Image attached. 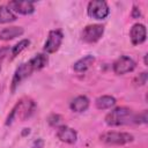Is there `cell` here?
Segmentation results:
<instances>
[{
	"label": "cell",
	"instance_id": "obj_18",
	"mask_svg": "<svg viewBox=\"0 0 148 148\" xmlns=\"http://www.w3.org/2000/svg\"><path fill=\"white\" fill-rule=\"evenodd\" d=\"M29 45H30V40H29V39H22V40H20L17 44H15V45L10 49V54H12V57L15 58V57L18 56L23 50H25Z\"/></svg>",
	"mask_w": 148,
	"mask_h": 148
},
{
	"label": "cell",
	"instance_id": "obj_12",
	"mask_svg": "<svg viewBox=\"0 0 148 148\" xmlns=\"http://www.w3.org/2000/svg\"><path fill=\"white\" fill-rule=\"evenodd\" d=\"M24 32L22 27H8L0 31V39L1 40H12L16 37L22 36Z\"/></svg>",
	"mask_w": 148,
	"mask_h": 148
},
{
	"label": "cell",
	"instance_id": "obj_17",
	"mask_svg": "<svg viewBox=\"0 0 148 148\" xmlns=\"http://www.w3.org/2000/svg\"><path fill=\"white\" fill-rule=\"evenodd\" d=\"M16 15L8 8V6H0V23H10L16 21Z\"/></svg>",
	"mask_w": 148,
	"mask_h": 148
},
{
	"label": "cell",
	"instance_id": "obj_21",
	"mask_svg": "<svg viewBox=\"0 0 148 148\" xmlns=\"http://www.w3.org/2000/svg\"><path fill=\"white\" fill-rule=\"evenodd\" d=\"M60 120H61V117H60L59 114H52V116L49 118V123H50V125H52V126L58 125V124L60 123Z\"/></svg>",
	"mask_w": 148,
	"mask_h": 148
},
{
	"label": "cell",
	"instance_id": "obj_23",
	"mask_svg": "<svg viewBox=\"0 0 148 148\" xmlns=\"http://www.w3.org/2000/svg\"><path fill=\"white\" fill-rule=\"evenodd\" d=\"M140 15H141V13H140L139 8L134 6V7H133V10H132V16H133L134 18H139V17H140Z\"/></svg>",
	"mask_w": 148,
	"mask_h": 148
},
{
	"label": "cell",
	"instance_id": "obj_2",
	"mask_svg": "<svg viewBox=\"0 0 148 148\" xmlns=\"http://www.w3.org/2000/svg\"><path fill=\"white\" fill-rule=\"evenodd\" d=\"M35 110V103L30 98H22L12 110L6 119V125H10L14 119L20 118L21 120H25L29 118Z\"/></svg>",
	"mask_w": 148,
	"mask_h": 148
},
{
	"label": "cell",
	"instance_id": "obj_22",
	"mask_svg": "<svg viewBox=\"0 0 148 148\" xmlns=\"http://www.w3.org/2000/svg\"><path fill=\"white\" fill-rule=\"evenodd\" d=\"M9 53H10V49H9L8 46L0 47V61H1L2 59H5Z\"/></svg>",
	"mask_w": 148,
	"mask_h": 148
},
{
	"label": "cell",
	"instance_id": "obj_5",
	"mask_svg": "<svg viewBox=\"0 0 148 148\" xmlns=\"http://www.w3.org/2000/svg\"><path fill=\"white\" fill-rule=\"evenodd\" d=\"M32 72H34V68L31 67V65H30L29 61H28V62H23V64H21V65L16 68L14 75H13L12 84H10V89H12V91L14 92L15 89L18 87V84H20L23 80H25L28 76H30Z\"/></svg>",
	"mask_w": 148,
	"mask_h": 148
},
{
	"label": "cell",
	"instance_id": "obj_11",
	"mask_svg": "<svg viewBox=\"0 0 148 148\" xmlns=\"http://www.w3.org/2000/svg\"><path fill=\"white\" fill-rule=\"evenodd\" d=\"M147 37V30L146 27L141 23H135L131 30H130V38L133 45H139L142 44L146 40Z\"/></svg>",
	"mask_w": 148,
	"mask_h": 148
},
{
	"label": "cell",
	"instance_id": "obj_6",
	"mask_svg": "<svg viewBox=\"0 0 148 148\" xmlns=\"http://www.w3.org/2000/svg\"><path fill=\"white\" fill-rule=\"evenodd\" d=\"M104 34V25L102 24H89L82 30V39L86 43L98 42Z\"/></svg>",
	"mask_w": 148,
	"mask_h": 148
},
{
	"label": "cell",
	"instance_id": "obj_24",
	"mask_svg": "<svg viewBox=\"0 0 148 148\" xmlns=\"http://www.w3.org/2000/svg\"><path fill=\"white\" fill-rule=\"evenodd\" d=\"M0 71H1V67H0Z\"/></svg>",
	"mask_w": 148,
	"mask_h": 148
},
{
	"label": "cell",
	"instance_id": "obj_20",
	"mask_svg": "<svg viewBox=\"0 0 148 148\" xmlns=\"http://www.w3.org/2000/svg\"><path fill=\"white\" fill-rule=\"evenodd\" d=\"M146 82H147V72H142L141 74H139V76H136L135 83L139 86H143Z\"/></svg>",
	"mask_w": 148,
	"mask_h": 148
},
{
	"label": "cell",
	"instance_id": "obj_16",
	"mask_svg": "<svg viewBox=\"0 0 148 148\" xmlns=\"http://www.w3.org/2000/svg\"><path fill=\"white\" fill-rule=\"evenodd\" d=\"M47 61H49V58L46 54L44 53H38V54H35L30 60V65L31 67L34 68V71H39L42 68H44L46 65H47Z\"/></svg>",
	"mask_w": 148,
	"mask_h": 148
},
{
	"label": "cell",
	"instance_id": "obj_3",
	"mask_svg": "<svg viewBox=\"0 0 148 148\" xmlns=\"http://www.w3.org/2000/svg\"><path fill=\"white\" fill-rule=\"evenodd\" d=\"M101 141L106 143V145H117V146H121V145H126L128 142L133 141V135L127 133V132H105L99 136Z\"/></svg>",
	"mask_w": 148,
	"mask_h": 148
},
{
	"label": "cell",
	"instance_id": "obj_10",
	"mask_svg": "<svg viewBox=\"0 0 148 148\" xmlns=\"http://www.w3.org/2000/svg\"><path fill=\"white\" fill-rule=\"evenodd\" d=\"M57 136H58V139L60 141L72 145L74 142H76L77 133H76V131L74 128H72L69 126H66V125H61L57 130Z\"/></svg>",
	"mask_w": 148,
	"mask_h": 148
},
{
	"label": "cell",
	"instance_id": "obj_13",
	"mask_svg": "<svg viewBox=\"0 0 148 148\" xmlns=\"http://www.w3.org/2000/svg\"><path fill=\"white\" fill-rule=\"evenodd\" d=\"M71 110L74 112H83L89 108V99L87 96L84 95H80L77 97H75L72 102H71Z\"/></svg>",
	"mask_w": 148,
	"mask_h": 148
},
{
	"label": "cell",
	"instance_id": "obj_8",
	"mask_svg": "<svg viewBox=\"0 0 148 148\" xmlns=\"http://www.w3.org/2000/svg\"><path fill=\"white\" fill-rule=\"evenodd\" d=\"M134 68H135V61L127 56H120L113 62V66H112L113 72L118 75H124L126 73L133 72Z\"/></svg>",
	"mask_w": 148,
	"mask_h": 148
},
{
	"label": "cell",
	"instance_id": "obj_9",
	"mask_svg": "<svg viewBox=\"0 0 148 148\" xmlns=\"http://www.w3.org/2000/svg\"><path fill=\"white\" fill-rule=\"evenodd\" d=\"M7 6L13 13H18L21 15H30L35 12V6L32 1L13 0V1H9Z\"/></svg>",
	"mask_w": 148,
	"mask_h": 148
},
{
	"label": "cell",
	"instance_id": "obj_7",
	"mask_svg": "<svg viewBox=\"0 0 148 148\" xmlns=\"http://www.w3.org/2000/svg\"><path fill=\"white\" fill-rule=\"evenodd\" d=\"M64 39V35L61 32V30H51L49 32L47 39L44 44V51L46 53H54L59 50L61 43Z\"/></svg>",
	"mask_w": 148,
	"mask_h": 148
},
{
	"label": "cell",
	"instance_id": "obj_19",
	"mask_svg": "<svg viewBox=\"0 0 148 148\" xmlns=\"http://www.w3.org/2000/svg\"><path fill=\"white\" fill-rule=\"evenodd\" d=\"M148 121V116H147V110H143L139 114H134L133 123L134 124H147Z\"/></svg>",
	"mask_w": 148,
	"mask_h": 148
},
{
	"label": "cell",
	"instance_id": "obj_15",
	"mask_svg": "<svg viewBox=\"0 0 148 148\" xmlns=\"http://www.w3.org/2000/svg\"><path fill=\"white\" fill-rule=\"evenodd\" d=\"M116 98L113 96H109V95H103L96 98L95 101V105L98 110H106V109H111L112 106L116 105Z\"/></svg>",
	"mask_w": 148,
	"mask_h": 148
},
{
	"label": "cell",
	"instance_id": "obj_1",
	"mask_svg": "<svg viewBox=\"0 0 148 148\" xmlns=\"http://www.w3.org/2000/svg\"><path fill=\"white\" fill-rule=\"evenodd\" d=\"M134 113L130 108L126 106H118L111 110L105 116V123L109 126H124L133 123Z\"/></svg>",
	"mask_w": 148,
	"mask_h": 148
},
{
	"label": "cell",
	"instance_id": "obj_4",
	"mask_svg": "<svg viewBox=\"0 0 148 148\" xmlns=\"http://www.w3.org/2000/svg\"><path fill=\"white\" fill-rule=\"evenodd\" d=\"M87 13L91 18L104 20L110 14V8L104 0H92L88 3Z\"/></svg>",
	"mask_w": 148,
	"mask_h": 148
},
{
	"label": "cell",
	"instance_id": "obj_14",
	"mask_svg": "<svg viewBox=\"0 0 148 148\" xmlns=\"http://www.w3.org/2000/svg\"><path fill=\"white\" fill-rule=\"evenodd\" d=\"M94 62H95V57L91 54H88V56H84L83 58L79 59L73 65V69L77 73H82V72H86L88 68H90Z\"/></svg>",
	"mask_w": 148,
	"mask_h": 148
}]
</instances>
